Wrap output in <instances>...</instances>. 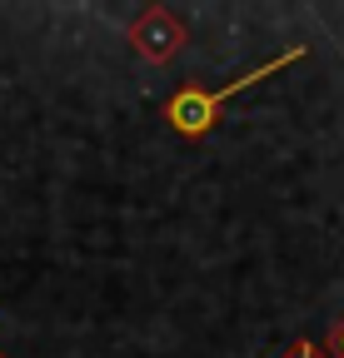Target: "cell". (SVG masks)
I'll return each mask as SVG.
<instances>
[{
	"label": "cell",
	"mask_w": 344,
	"mask_h": 358,
	"mask_svg": "<svg viewBox=\"0 0 344 358\" xmlns=\"http://www.w3.org/2000/svg\"><path fill=\"white\" fill-rule=\"evenodd\" d=\"M280 358H329V353H324V343H315V338H294Z\"/></svg>",
	"instance_id": "obj_3"
},
{
	"label": "cell",
	"mask_w": 344,
	"mask_h": 358,
	"mask_svg": "<svg viewBox=\"0 0 344 358\" xmlns=\"http://www.w3.org/2000/svg\"><path fill=\"white\" fill-rule=\"evenodd\" d=\"M0 358H6V353H0Z\"/></svg>",
	"instance_id": "obj_5"
},
{
	"label": "cell",
	"mask_w": 344,
	"mask_h": 358,
	"mask_svg": "<svg viewBox=\"0 0 344 358\" xmlns=\"http://www.w3.org/2000/svg\"><path fill=\"white\" fill-rule=\"evenodd\" d=\"M130 45H135L150 65H165V60H175L185 45H190V30H185V20L170 10V6H145L140 20L130 25Z\"/></svg>",
	"instance_id": "obj_2"
},
{
	"label": "cell",
	"mask_w": 344,
	"mask_h": 358,
	"mask_svg": "<svg viewBox=\"0 0 344 358\" xmlns=\"http://www.w3.org/2000/svg\"><path fill=\"white\" fill-rule=\"evenodd\" d=\"M324 353L329 358H344V313L334 319V329H329V343H324Z\"/></svg>",
	"instance_id": "obj_4"
},
{
	"label": "cell",
	"mask_w": 344,
	"mask_h": 358,
	"mask_svg": "<svg viewBox=\"0 0 344 358\" xmlns=\"http://www.w3.org/2000/svg\"><path fill=\"white\" fill-rule=\"evenodd\" d=\"M305 55H310L305 45H294V50H284V55L265 60L260 70H249V75H240V80H230V85H220V90H205V85H180L175 95L165 100V120H170V129H175L180 140H205V134L214 129V120H220V110L240 95V90H249L254 80H270V75L289 70L294 60H305Z\"/></svg>",
	"instance_id": "obj_1"
}]
</instances>
